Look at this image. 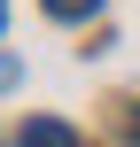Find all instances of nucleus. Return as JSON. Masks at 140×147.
Masks as SVG:
<instances>
[{
  "label": "nucleus",
  "mask_w": 140,
  "mask_h": 147,
  "mask_svg": "<svg viewBox=\"0 0 140 147\" xmlns=\"http://www.w3.org/2000/svg\"><path fill=\"white\" fill-rule=\"evenodd\" d=\"M23 147H78V132H70L62 116H31V124H23Z\"/></svg>",
  "instance_id": "1"
},
{
  "label": "nucleus",
  "mask_w": 140,
  "mask_h": 147,
  "mask_svg": "<svg viewBox=\"0 0 140 147\" xmlns=\"http://www.w3.org/2000/svg\"><path fill=\"white\" fill-rule=\"evenodd\" d=\"M39 8H47V16H62V23H78V16H94L101 0H39Z\"/></svg>",
  "instance_id": "2"
},
{
  "label": "nucleus",
  "mask_w": 140,
  "mask_h": 147,
  "mask_svg": "<svg viewBox=\"0 0 140 147\" xmlns=\"http://www.w3.org/2000/svg\"><path fill=\"white\" fill-rule=\"evenodd\" d=\"M0 23H8V0H0Z\"/></svg>",
  "instance_id": "3"
}]
</instances>
